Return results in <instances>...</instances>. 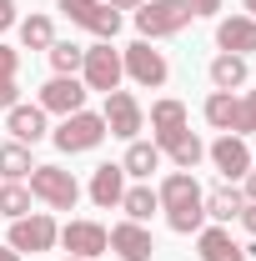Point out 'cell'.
<instances>
[{
    "label": "cell",
    "instance_id": "d590c367",
    "mask_svg": "<svg viewBox=\"0 0 256 261\" xmlns=\"http://www.w3.org/2000/svg\"><path fill=\"white\" fill-rule=\"evenodd\" d=\"M191 10H196V15H216V10H221V0H191Z\"/></svg>",
    "mask_w": 256,
    "mask_h": 261
},
{
    "label": "cell",
    "instance_id": "83f0119b",
    "mask_svg": "<svg viewBox=\"0 0 256 261\" xmlns=\"http://www.w3.org/2000/svg\"><path fill=\"white\" fill-rule=\"evenodd\" d=\"M91 35H100V40H116V31H121V10H111L106 0H100V10L91 15V25H86Z\"/></svg>",
    "mask_w": 256,
    "mask_h": 261
},
{
    "label": "cell",
    "instance_id": "6da1fadb",
    "mask_svg": "<svg viewBox=\"0 0 256 261\" xmlns=\"http://www.w3.org/2000/svg\"><path fill=\"white\" fill-rule=\"evenodd\" d=\"M156 196H161V211H166V221H171L176 236H196L206 226V191H201V181L191 171H171Z\"/></svg>",
    "mask_w": 256,
    "mask_h": 261
},
{
    "label": "cell",
    "instance_id": "ab89813d",
    "mask_svg": "<svg viewBox=\"0 0 256 261\" xmlns=\"http://www.w3.org/2000/svg\"><path fill=\"white\" fill-rule=\"evenodd\" d=\"M65 261H86V256H65Z\"/></svg>",
    "mask_w": 256,
    "mask_h": 261
},
{
    "label": "cell",
    "instance_id": "d6986e66",
    "mask_svg": "<svg viewBox=\"0 0 256 261\" xmlns=\"http://www.w3.org/2000/svg\"><path fill=\"white\" fill-rule=\"evenodd\" d=\"M241 191L226 181V186H216V191H206V221H216V226H226V221H236L241 216Z\"/></svg>",
    "mask_w": 256,
    "mask_h": 261
},
{
    "label": "cell",
    "instance_id": "f1b7e54d",
    "mask_svg": "<svg viewBox=\"0 0 256 261\" xmlns=\"http://www.w3.org/2000/svg\"><path fill=\"white\" fill-rule=\"evenodd\" d=\"M256 130V91H246V96H236V126H231V136H251Z\"/></svg>",
    "mask_w": 256,
    "mask_h": 261
},
{
    "label": "cell",
    "instance_id": "8992f818",
    "mask_svg": "<svg viewBox=\"0 0 256 261\" xmlns=\"http://www.w3.org/2000/svg\"><path fill=\"white\" fill-rule=\"evenodd\" d=\"M121 70H126L136 86H146V91H156V86H166V75H171V65H166V56H161L151 40H136V45H126L121 50Z\"/></svg>",
    "mask_w": 256,
    "mask_h": 261
},
{
    "label": "cell",
    "instance_id": "484cf974",
    "mask_svg": "<svg viewBox=\"0 0 256 261\" xmlns=\"http://www.w3.org/2000/svg\"><path fill=\"white\" fill-rule=\"evenodd\" d=\"M50 65H56V75H75L81 61H86V45H75V40H50Z\"/></svg>",
    "mask_w": 256,
    "mask_h": 261
},
{
    "label": "cell",
    "instance_id": "277c9868",
    "mask_svg": "<svg viewBox=\"0 0 256 261\" xmlns=\"http://www.w3.org/2000/svg\"><path fill=\"white\" fill-rule=\"evenodd\" d=\"M25 181H31V196H35V201H45L50 211H70V206L81 201L75 176H70V171H61V166H35Z\"/></svg>",
    "mask_w": 256,
    "mask_h": 261
},
{
    "label": "cell",
    "instance_id": "8d00e7d4",
    "mask_svg": "<svg viewBox=\"0 0 256 261\" xmlns=\"http://www.w3.org/2000/svg\"><path fill=\"white\" fill-rule=\"evenodd\" d=\"M106 5H111V10H141L146 0H106Z\"/></svg>",
    "mask_w": 256,
    "mask_h": 261
},
{
    "label": "cell",
    "instance_id": "603a6c76",
    "mask_svg": "<svg viewBox=\"0 0 256 261\" xmlns=\"http://www.w3.org/2000/svg\"><path fill=\"white\" fill-rule=\"evenodd\" d=\"M201 116H206V126L231 130V126H236V96H231V91H211L206 106H201Z\"/></svg>",
    "mask_w": 256,
    "mask_h": 261
},
{
    "label": "cell",
    "instance_id": "ffe728a7",
    "mask_svg": "<svg viewBox=\"0 0 256 261\" xmlns=\"http://www.w3.org/2000/svg\"><path fill=\"white\" fill-rule=\"evenodd\" d=\"M121 171L146 181L151 171H161V146H156V141H131V146H126V161H121Z\"/></svg>",
    "mask_w": 256,
    "mask_h": 261
},
{
    "label": "cell",
    "instance_id": "2e32d148",
    "mask_svg": "<svg viewBox=\"0 0 256 261\" xmlns=\"http://www.w3.org/2000/svg\"><path fill=\"white\" fill-rule=\"evenodd\" d=\"M196 246H201V261H246V246H236L226 226H201Z\"/></svg>",
    "mask_w": 256,
    "mask_h": 261
},
{
    "label": "cell",
    "instance_id": "7a4b0ae2",
    "mask_svg": "<svg viewBox=\"0 0 256 261\" xmlns=\"http://www.w3.org/2000/svg\"><path fill=\"white\" fill-rule=\"evenodd\" d=\"M196 20L191 0H146L136 10V31L141 40H161V35H181L186 25Z\"/></svg>",
    "mask_w": 256,
    "mask_h": 261
},
{
    "label": "cell",
    "instance_id": "1f68e13d",
    "mask_svg": "<svg viewBox=\"0 0 256 261\" xmlns=\"http://www.w3.org/2000/svg\"><path fill=\"white\" fill-rule=\"evenodd\" d=\"M15 70H20V50L0 45V75H15Z\"/></svg>",
    "mask_w": 256,
    "mask_h": 261
},
{
    "label": "cell",
    "instance_id": "5bb4252c",
    "mask_svg": "<svg viewBox=\"0 0 256 261\" xmlns=\"http://www.w3.org/2000/svg\"><path fill=\"white\" fill-rule=\"evenodd\" d=\"M5 130L20 146H35V141H45V111L40 106H10L5 111Z\"/></svg>",
    "mask_w": 256,
    "mask_h": 261
},
{
    "label": "cell",
    "instance_id": "d4e9b609",
    "mask_svg": "<svg viewBox=\"0 0 256 261\" xmlns=\"http://www.w3.org/2000/svg\"><path fill=\"white\" fill-rule=\"evenodd\" d=\"M50 40H56L50 15H25V20H20V45H25V50H50Z\"/></svg>",
    "mask_w": 256,
    "mask_h": 261
},
{
    "label": "cell",
    "instance_id": "d6a6232c",
    "mask_svg": "<svg viewBox=\"0 0 256 261\" xmlns=\"http://www.w3.org/2000/svg\"><path fill=\"white\" fill-rule=\"evenodd\" d=\"M236 221H241V226L256 236V201H246V206H241V216H236Z\"/></svg>",
    "mask_w": 256,
    "mask_h": 261
},
{
    "label": "cell",
    "instance_id": "e0dca14e",
    "mask_svg": "<svg viewBox=\"0 0 256 261\" xmlns=\"http://www.w3.org/2000/svg\"><path fill=\"white\" fill-rule=\"evenodd\" d=\"M121 196H126V171L121 166H96V176H91V201H96L100 211H111V206H121Z\"/></svg>",
    "mask_w": 256,
    "mask_h": 261
},
{
    "label": "cell",
    "instance_id": "44dd1931",
    "mask_svg": "<svg viewBox=\"0 0 256 261\" xmlns=\"http://www.w3.org/2000/svg\"><path fill=\"white\" fill-rule=\"evenodd\" d=\"M121 211H126V221H151V216L161 211V196L151 191V186H126Z\"/></svg>",
    "mask_w": 256,
    "mask_h": 261
},
{
    "label": "cell",
    "instance_id": "ac0fdd59",
    "mask_svg": "<svg viewBox=\"0 0 256 261\" xmlns=\"http://www.w3.org/2000/svg\"><path fill=\"white\" fill-rule=\"evenodd\" d=\"M246 75H251L246 56H231V50H221V56L211 61V86H216V91H236V86H246Z\"/></svg>",
    "mask_w": 256,
    "mask_h": 261
},
{
    "label": "cell",
    "instance_id": "30bf717a",
    "mask_svg": "<svg viewBox=\"0 0 256 261\" xmlns=\"http://www.w3.org/2000/svg\"><path fill=\"white\" fill-rule=\"evenodd\" d=\"M61 246H65V256L96 261L100 251H111V231L100 226V221H70V226L61 231Z\"/></svg>",
    "mask_w": 256,
    "mask_h": 261
},
{
    "label": "cell",
    "instance_id": "4316f807",
    "mask_svg": "<svg viewBox=\"0 0 256 261\" xmlns=\"http://www.w3.org/2000/svg\"><path fill=\"white\" fill-rule=\"evenodd\" d=\"M166 151H171V161H176V171H196V161H201V156H206V146H201V141H196L191 130H186V136H181V141H176V146H166Z\"/></svg>",
    "mask_w": 256,
    "mask_h": 261
},
{
    "label": "cell",
    "instance_id": "8fae6325",
    "mask_svg": "<svg viewBox=\"0 0 256 261\" xmlns=\"http://www.w3.org/2000/svg\"><path fill=\"white\" fill-rule=\"evenodd\" d=\"M211 161H216V171H221L226 181H241L246 171H251V146L241 141V136H231L226 130L221 141H211V151H206Z\"/></svg>",
    "mask_w": 256,
    "mask_h": 261
},
{
    "label": "cell",
    "instance_id": "74e56055",
    "mask_svg": "<svg viewBox=\"0 0 256 261\" xmlns=\"http://www.w3.org/2000/svg\"><path fill=\"white\" fill-rule=\"evenodd\" d=\"M0 261H20V251H10V246H0Z\"/></svg>",
    "mask_w": 256,
    "mask_h": 261
},
{
    "label": "cell",
    "instance_id": "4fadbf2b",
    "mask_svg": "<svg viewBox=\"0 0 256 261\" xmlns=\"http://www.w3.org/2000/svg\"><path fill=\"white\" fill-rule=\"evenodd\" d=\"M151 130H156L161 151L176 146V141L191 130V126H186V106H181V100H156V106H151Z\"/></svg>",
    "mask_w": 256,
    "mask_h": 261
},
{
    "label": "cell",
    "instance_id": "52a82bcc",
    "mask_svg": "<svg viewBox=\"0 0 256 261\" xmlns=\"http://www.w3.org/2000/svg\"><path fill=\"white\" fill-rule=\"evenodd\" d=\"M100 121H106V136L136 141L141 126H146V111H141V100L131 96V91H111V96H106V111H100Z\"/></svg>",
    "mask_w": 256,
    "mask_h": 261
},
{
    "label": "cell",
    "instance_id": "9a60e30c",
    "mask_svg": "<svg viewBox=\"0 0 256 261\" xmlns=\"http://www.w3.org/2000/svg\"><path fill=\"white\" fill-rule=\"evenodd\" d=\"M216 45L231 50V56H251V50H256V20H251V15H231V20H221V25H216Z\"/></svg>",
    "mask_w": 256,
    "mask_h": 261
},
{
    "label": "cell",
    "instance_id": "f546056e",
    "mask_svg": "<svg viewBox=\"0 0 256 261\" xmlns=\"http://www.w3.org/2000/svg\"><path fill=\"white\" fill-rule=\"evenodd\" d=\"M65 15H70V25H91V15L100 10V0H56Z\"/></svg>",
    "mask_w": 256,
    "mask_h": 261
},
{
    "label": "cell",
    "instance_id": "ba28073f",
    "mask_svg": "<svg viewBox=\"0 0 256 261\" xmlns=\"http://www.w3.org/2000/svg\"><path fill=\"white\" fill-rule=\"evenodd\" d=\"M61 241V226L45 216V211H31V216H20V221H10V251H50Z\"/></svg>",
    "mask_w": 256,
    "mask_h": 261
},
{
    "label": "cell",
    "instance_id": "4dcf8cb0",
    "mask_svg": "<svg viewBox=\"0 0 256 261\" xmlns=\"http://www.w3.org/2000/svg\"><path fill=\"white\" fill-rule=\"evenodd\" d=\"M10 106H20V86H15V75H0V111H10Z\"/></svg>",
    "mask_w": 256,
    "mask_h": 261
},
{
    "label": "cell",
    "instance_id": "7402d4cb",
    "mask_svg": "<svg viewBox=\"0 0 256 261\" xmlns=\"http://www.w3.org/2000/svg\"><path fill=\"white\" fill-rule=\"evenodd\" d=\"M31 171H35L31 146H20V141H5V146H0V176H5V181H25Z\"/></svg>",
    "mask_w": 256,
    "mask_h": 261
},
{
    "label": "cell",
    "instance_id": "cb8c5ba5",
    "mask_svg": "<svg viewBox=\"0 0 256 261\" xmlns=\"http://www.w3.org/2000/svg\"><path fill=\"white\" fill-rule=\"evenodd\" d=\"M31 186H20V181H0V216H10V221H20V216H31Z\"/></svg>",
    "mask_w": 256,
    "mask_h": 261
},
{
    "label": "cell",
    "instance_id": "3957f363",
    "mask_svg": "<svg viewBox=\"0 0 256 261\" xmlns=\"http://www.w3.org/2000/svg\"><path fill=\"white\" fill-rule=\"evenodd\" d=\"M50 141L61 146L65 156H81V151H96L100 141H106V121H100L96 111H75V116H65L61 126L50 130Z\"/></svg>",
    "mask_w": 256,
    "mask_h": 261
},
{
    "label": "cell",
    "instance_id": "5b68a950",
    "mask_svg": "<svg viewBox=\"0 0 256 261\" xmlns=\"http://www.w3.org/2000/svg\"><path fill=\"white\" fill-rule=\"evenodd\" d=\"M121 50H111V40H100V45H86V61H81V81H86V91H121Z\"/></svg>",
    "mask_w": 256,
    "mask_h": 261
},
{
    "label": "cell",
    "instance_id": "e575fe53",
    "mask_svg": "<svg viewBox=\"0 0 256 261\" xmlns=\"http://www.w3.org/2000/svg\"><path fill=\"white\" fill-rule=\"evenodd\" d=\"M241 201H256V171L241 176Z\"/></svg>",
    "mask_w": 256,
    "mask_h": 261
},
{
    "label": "cell",
    "instance_id": "7c38bea8",
    "mask_svg": "<svg viewBox=\"0 0 256 261\" xmlns=\"http://www.w3.org/2000/svg\"><path fill=\"white\" fill-rule=\"evenodd\" d=\"M111 251L121 261H151L156 241H151V231L141 221H121V226H111Z\"/></svg>",
    "mask_w": 256,
    "mask_h": 261
},
{
    "label": "cell",
    "instance_id": "836d02e7",
    "mask_svg": "<svg viewBox=\"0 0 256 261\" xmlns=\"http://www.w3.org/2000/svg\"><path fill=\"white\" fill-rule=\"evenodd\" d=\"M15 25V0H0V31Z\"/></svg>",
    "mask_w": 256,
    "mask_h": 261
},
{
    "label": "cell",
    "instance_id": "9c48e42d",
    "mask_svg": "<svg viewBox=\"0 0 256 261\" xmlns=\"http://www.w3.org/2000/svg\"><path fill=\"white\" fill-rule=\"evenodd\" d=\"M40 111H56V116H75V111H86V81H75V75H50L45 86H40V100H35Z\"/></svg>",
    "mask_w": 256,
    "mask_h": 261
},
{
    "label": "cell",
    "instance_id": "f35d334b",
    "mask_svg": "<svg viewBox=\"0 0 256 261\" xmlns=\"http://www.w3.org/2000/svg\"><path fill=\"white\" fill-rule=\"evenodd\" d=\"M241 5H246V10H251V20H256V0H241Z\"/></svg>",
    "mask_w": 256,
    "mask_h": 261
}]
</instances>
